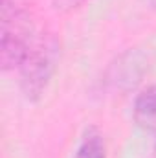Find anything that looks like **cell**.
Here are the masks:
<instances>
[{"instance_id": "cell-5", "label": "cell", "mask_w": 156, "mask_h": 158, "mask_svg": "<svg viewBox=\"0 0 156 158\" xmlns=\"http://www.w3.org/2000/svg\"><path fill=\"white\" fill-rule=\"evenodd\" d=\"M86 0H53V7L61 13H68V11H74L77 9L79 6H83Z\"/></svg>"}, {"instance_id": "cell-1", "label": "cell", "mask_w": 156, "mask_h": 158, "mask_svg": "<svg viewBox=\"0 0 156 158\" xmlns=\"http://www.w3.org/2000/svg\"><path fill=\"white\" fill-rule=\"evenodd\" d=\"M37 37L28 0H0V68H18Z\"/></svg>"}, {"instance_id": "cell-3", "label": "cell", "mask_w": 156, "mask_h": 158, "mask_svg": "<svg viewBox=\"0 0 156 158\" xmlns=\"http://www.w3.org/2000/svg\"><path fill=\"white\" fill-rule=\"evenodd\" d=\"M134 121L145 129V131H156V85L145 86L134 99L132 107Z\"/></svg>"}, {"instance_id": "cell-2", "label": "cell", "mask_w": 156, "mask_h": 158, "mask_svg": "<svg viewBox=\"0 0 156 158\" xmlns=\"http://www.w3.org/2000/svg\"><path fill=\"white\" fill-rule=\"evenodd\" d=\"M59 61V42L51 33H37L28 55L18 66L20 88L30 101L44 94Z\"/></svg>"}, {"instance_id": "cell-6", "label": "cell", "mask_w": 156, "mask_h": 158, "mask_svg": "<svg viewBox=\"0 0 156 158\" xmlns=\"http://www.w3.org/2000/svg\"><path fill=\"white\" fill-rule=\"evenodd\" d=\"M151 4H153V7H156V0H149Z\"/></svg>"}, {"instance_id": "cell-4", "label": "cell", "mask_w": 156, "mask_h": 158, "mask_svg": "<svg viewBox=\"0 0 156 158\" xmlns=\"http://www.w3.org/2000/svg\"><path fill=\"white\" fill-rule=\"evenodd\" d=\"M74 158H107L105 138L96 127H88L83 132Z\"/></svg>"}]
</instances>
